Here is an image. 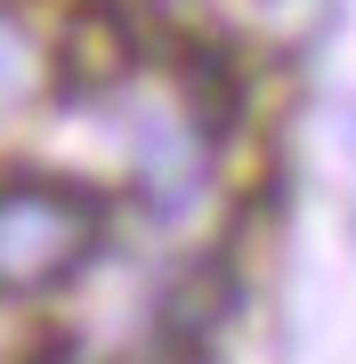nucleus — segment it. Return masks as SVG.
Listing matches in <instances>:
<instances>
[{
    "label": "nucleus",
    "mask_w": 356,
    "mask_h": 364,
    "mask_svg": "<svg viewBox=\"0 0 356 364\" xmlns=\"http://www.w3.org/2000/svg\"><path fill=\"white\" fill-rule=\"evenodd\" d=\"M97 227H106V210L81 186H49V178L0 186V299L73 284L97 251Z\"/></svg>",
    "instance_id": "nucleus-1"
},
{
    "label": "nucleus",
    "mask_w": 356,
    "mask_h": 364,
    "mask_svg": "<svg viewBox=\"0 0 356 364\" xmlns=\"http://www.w3.org/2000/svg\"><path fill=\"white\" fill-rule=\"evenodd\" d=\"M49 90V57H41V41L25 16H9L0 9V122L9 114H25V105Z\"/></svg>",
    "instance_id": "nucleus-2"
},
{
    "label": "nucleus",
    "mask_w": 356,
    "mask_h": 364,
    "mask_svg": "<svg viewBox=\"0 0 356 364\" xmlns=\"http://www.w3.org/2000/svg\"><path fill=\"white\" fill-rule=\"evenodd\" d=\"M122 57H130V41H122L114 16H81L73 41H65V73H73V90H106V81L122 73Z\"/></svg>",
    "instance_id": "nucleus-3"
},
{
    "label": "nucleus",
    "mask_w": 356,
    "mask_h": 364,
    "mask_svg": "<svg viewBox=\"0 0 356 364\" xmlns=\"http://www.w3.org/2000/svg\"><path fill=\"white\" fill-rule=\"evenodd\" d=\"M33 356H41V332L16 308H0V364H33Z\"/></svg>",
    "instance_id": "nucleus-4"
},
{
    "label": "nucleus",
    "mask_w": 356,
    "mask_h": 364,
    "mask_svg": "<svg viewBox=\"0 0 356 364\" xmlns=\"http://www.w3.org/2000/svg\"><path fill=\"white\" fill-rule=\"evenodd\" d=\"M33 364H97V356H90V348H41Z\"/></svg>",
    "instance_id": "nucleus-5"
}]
</instances>
